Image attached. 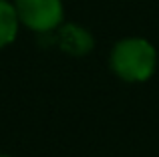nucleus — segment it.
<instances>
[{"instance_id": "obj_1", "label": "nucleus", "mask_w": 159, "mask_h": 157, "mask_svg": "<svg viewBox=\"0 0 159 157\" xmlns=\"http://www.w3.org/2000/svg\"><path fill=\"white\" fill-rule=\"evenodd\" d=\"M157 51L149 40L131 36L123 38L111 51V69L127 83H143L155 73Z\"/></svg>"}, {"instance_id": "obj_2", "label": "nucleus", "mask_w": 159, "mask_h": 157, "mask_svg": "<svg viewBox=\"0 0 159 157\" xmlns=\"http://www.w3.org/2000/svg\"><path fill=\"white\" fill-rule=\"evenodd\" d=\"M20 22L34 32H51L62 22L61 0H14Z\"/></svg>"}, {"instance_id": "obj_3", "label": "nucleus", "mask_w": 159, "mask_h": 157, "mask_svg": "<svg viewBox=\"0 0 159 157\" xmlns=\"http://www.w3.org/2000/svg\"><path fill=\"white\" fill-rule=\"evenodd\" d=\"M57 40H58V47L73 56H85L95 47L93 34L87 28L79 26V24H62L58 28Z\"/></svg>"}, {"instance_id": "obj_4", "label": "nucleus", "mask_w": 159, "mask_h": 157, "mask_svg": "<svg viewBox=\"0 0 159 157\" xmlns=\"http://www.w3.org/2000/svg\"><path fill=\"white\" fill-rule=\"evenodd\" d=\"M18 26H20V18L14 4L0 0V48L14 43L16 34H18Z\"/></svg>"}, {"instance_id": "obj_5", "label": "nucleus", "mask_w": 159, "mask_h": 157, "mask_svg": "<svg viewBox=\"0 0 159 157\" xmlns=\"http://www.w3.org/2000/svg\"><path fill=\"white\" fill-rule=\"evenodd\" d=\"M0 157H10V155H4V153H0Z\"/></svg>"}]
</instances>
